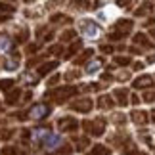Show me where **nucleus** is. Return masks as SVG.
Returning a JSON list of instances; mask_svg holds the SVG:
<instances>
[{"mask_svg":"<svg viewBox=\"0 0 155 155\" xmlns=\"http://www.w3.org/2000/svg\"><path fill=\"white\" fill-rule=\"evenodd\" d=\"M48 113H50V105L48 104H38V105H35V107L29 109L27 117L29 119H44Z\"/></svg>","mask_w":155,"mask_h":155,"instance_id":"obj_1","label":"nucleus"},{"mask_svg":"<svg viewBox=\"0 0 155 155\" xmlns=\"http://www.w3.org/2000/svg\"><path fill=\"white\" fill-rule=\"evenodd\" d=\"M115 29H117L119 33L111 35V38H121V37H124V35H127L130 29H132V21H130V19H121V21H117Z\"/></svg>","mask_w":155,"mask_h":155,"instance_id":"obj_2","label":"nucleus"},{"mask_svg":"<svg viewBox=\"0 0 155 155\" xmlns=\"http://www.w3.org/2000/svg\"><path fill=\"white\" fill-rule=\"evenodd\" d=\"M71 94H75V88L73 86H69V88H59V90H54L52 92V96L58 100V102H63L65 98H69Z\"/></svg>","mask_w":155,"mask_h":155,"instance_id":"obj_3","label":"nucleus"},{"mask_svg":"<svg viewBox=\"0 0 155 155\" xmlns=\"http://www.w3.org/2000/svg\"><path fill=\"white\" fill-rule=\"evenodd\" d=\"M151 77H140L138 81H134V86L136 88H147V86H151Z\"/></svg>","mask_w":155,"mask_h":155,"instance_id":"obj_4","label":"nucleus"},{"mask_svg":"<svg viewBox=\"0 0 155 155\" xmlns=\"http://www.w3.org/2000/svg\"><path fill=\"white\" fill-rule=\"evenodd\" d=\"M81 102L82 104H73V107H75V109H79V111H90L92 109V104H90V100H81Z\"/></svg>","mask_w":155,"mask_h":155,"instance_id":"obj_5","label":"nucleus"},{"mask_svg":"<svg viewBox=\"0 0 155 155\" xmlns=\"http://www.w3.org/2000/svg\"><path fill=\"white\" fill-rule=\"evenodd\" d=\"M59 127H61V130H65V128H69V130H73V128H77V123L75 121H67V119H63V121H59Z\"/></svg>","mask_w":155,"mask_h":155,"instance_id":"obj_6","label":"nucleus"},{"mask_svg":"<svg viewBox=\"0 0 155 155\" xmlns=\"http://www.w3.org/2000/svg\"><path fill=\"white\" fill-rule=\"evenodd\" d=\"M56 65H58L56 61H52V63H46V65H42V67L38 69V73H40V75H46L50 69H54V67H56Z\"/></svg>","mask_w":155,"mask_h":155,"instance_id":"obj_7","label":"nucleus"},{"mask_svg":"<svg viewBox=\"0 0 155 155\" xmlns=\"http://www.w3.org/2000/svg\"><path fill=\"white\" fill-rule=\"evenodd\" d=\"M92 155H109V150H105L104 146H96L92 150Z\"/></svg>","mask_w":155,"mask_h":155,"instance_id":"obj_8","label":"nucleus"},{"mask_svg":"<svg viewBox=\"0 0 155 155\" xmlns=\"http://www.w3.org/2000/svg\"><path fill=\"white\" fill-rule=\"evenodd\" d=\"M146 117H147L146 113H138V111H136V113H132V119H134L136 123H146V121H147Z\"/></svg>","mask_w":155,"mask_h":155,"instance_id":"obj_9","label":"nucleus"},{"mask_svg":"<svg viewBox=\"0 0 155 155\" xmlns=\"http://www.w3.org/2000/svg\"><path fill=\"white\" fill-rule=\"evenodd\" d=\"M134 40H136V42H138V44H144V46H151V42H147V38L144 37V35H136V37H134Z\"/></svg>","mask_w":155,"mask_h":155,"instance_id":"obj_10","label":"nucleus"},{"mask_svg":"<svg viewBox=\"0 0 155 155\" xmlns=\"http://www.w3.org/2000/svg\"><path fill=\"white\" fill-rule=\"evenodd\" d=\"M10 48H12V42H8V38H0V50L8 52Z\"/></svg>","mask_w":155,"mask_h":155,"instance_id":"obj_11","label":"nucleus"},{"mask_svg":"<svg viewBox=\"0 0 155 155\" xmlns=\"http://www.w3.org/2000/svg\"><path fill=\"white\" fill-rule=\"evenodd\" d=\"M19 94H21L19 90H14L8 98H6V104H15V100H17V96H19Z\"/></svg>","mask_w":155,"mask_h":155,"instance_id":"obj_12","label":"nucleus"},{"mask_svg":"<svg viewBox=\"0 0 155 155\" xmlns=\"http://www.w3.org/2000/svg\"><path fill=\"white\" fill-rule=\"evenodd\" d=\"M81 46H82V44H81V40H77V42H75V44H73V46L69 48V52H67V58H71V56H73V54H75L77 50L81 48Z\"/></svg>","mask_w":155,"mask_h":155,"instance_id":"obj_13","label":"nucleus"},{"mask_svg":"<svg viewBox=\"0 0 155 155\" xmlns=\"http://www.w3.org/2000/svg\"><path fill=\"white\" fill-rule=\"evenodd\" d=\"M12 84H14V81H0V88H2V90H10L12 88Z\"/></svg>","mask_w":155,"mask_h":155,"instance_id":"obj_14","label":"nucleus"},{"mask_svg":"<svg viewBox=\"0 0 155 155\" xmlns=\"http://www.w3.org/2000/svg\"><path fill=\"white\" fill-rule=\"evenodd\" d=\"M2 12H10V14H12V12H14V8H12L10 4H4V2H0V14H2Z\"/></svg>","mask_w":155,"mask_h":155,"instance_id":"obj_15","label":"nucleus"},{"mask_svg":"<svg viewBox=\"0 0 155 155\" xmlns=\"http://www.w3.org/2000/svg\"><path fill=\"white\" fill-rule=\"evenodd\" d=\"M73 37H75V31H65V33L61 35V38L67 40V42H69V38H73Z\"/></svg>","mask_w":155,"mask_h":155,"instance_id":"obj_16","label":"nucleus"},{"mask_svg":"<svg viewBox=\"0 0 155 155\" xmlns=\"http://www.w3.org/2000/svg\"><path fill=\"white\" fill-rule=\"evenodd\" d=\"M130 2H136V0H117V4H119V6H123V8H124V6H128Z\"/></svg>","mask_w":155,"mask_h":155,"instance_id":"obj_17","label":"nucleus"},{"mask_svg":"<svg viewBox=\"0 0 155 155\" xmlns=\"http://www.w3.org/2000/svg\"><path fill=\"white\" fill-rule=\"evenodd\" d=\"M128 61H130L128 58H117V63H121V65H127Z\"/></svg>","mask_w":155,"mask_h":155,"instance_id":"obj_18","label":"nucleus"},{"mask_svg":"<svg viewBox=\"0 0 155 155\" xmlns=\"http://www.w3.org/2000/svg\"><path fill=\"white\" fill-rule=\"evenodd\" d=\"M144 98H146V100H155V92H147Z\"/></svg>","mask_w":155,"mask_h":155,"instance_id":"obj_19","label":"nucleus"},{"mask_svg":"<svg viewBox=\"0 0 155 155\" xmlns=\"http://www.w3.org/2000/svg\"><path fill=\"white\" fill-rule=\"evenodd\" d=\"M151 115H153V121H155V111H153V113H151Z\"/></svg>","mask_w":155,"mask_h":155,"instance_id":"obj_20","label":"nucleus"},{"mask_svg":"<svg viewBox=\"0 0 155 155\" xmlns=\"http://www.w3.org/2000/svg\"><path fill=\"white\" fill-rule=\"evenodd\" d=\"M27 2H31V0H27Z\"/></svg>","mask_w":155,"mask_h":155,"instance_id":"obj_21","label":"nucleus"}]
</instances>
